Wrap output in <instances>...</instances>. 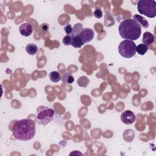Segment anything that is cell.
I'll return each mask as SVG.
<instances>
[{
  "label": "cell",
  "mask_w": 156,
  "mask_h": 156,
  "mask_svg": "<svg viewBox=\"0 0 156 156\" xmlns=\"http://www.w3.org/2000/svg\"><path fill=\"white\" fill-rule=\"evenodd\" d=\"M82 24H81L80 23L76 24L73 28V32L71 35L75 36L78 35L80 33V32L82 30Z\"/></svg>",
  "instance_id": "obj_17"
},
{
  "label": "cell",
  "mask_w": 156,
  "mask_h": 156,
  "mask_svg": "<svg viewBox=\"0 0 156 156\" xmlns=\"http://www.w3.org/2000/svg\"><path fill=\"white\" fill-rule=\"evenodd\" d=\"M26 51L29 55H33L37 54L38 51V47L36 44L33 43L28 44L26 47Z\"/></svg>",
  "instance_id": "obj_14"
},
{
  "label": "cell",
  "mask_w": 156,
  "mask_h": 156,
  "mask_svg": "<svg viewBox=\"0 0 156 156\" xmlns=\"http://www.w3.org/2000/svg\"><path fill=\"white\" fill-rule=\"evenodd\" d=\"M80 39L82 40V41L84 43L90 42L94 38V31L93 29L90 28H82V30L80 32V33L78 34Z\"/></svg>",
  "instance_id": "obj_6"
},
{
  "label": "cell",
  "mask_w": 156,
  "mask_h": 156,
  "mask_svg": "<svg viewBox=\"0 0 156 156\" xmlns=\"http://www.w3.org/2000/svg\"><path fill=\"white\" fill-rule=\"evenodd\" d=\"M35 124L29 119L17 120L12 127L14 137L21 141H28L33 138L35 135Z\"/></svg>",
  "instance_id": "obj_1"
},
{
  "label": "cell",
  "mask_w": 156,
  "mask_h": 156,
  "mask_svg": "<svg viewBox=\"0 0 156 156\" xmlns=\"http://www.w3.org/2000/svg\"><path fill=\"white\" fill-rule=\"evenodd\" d=\"M136 44L131 40H124L118 46L119 54L124 58H131L136 54Z\"/></svg>",
  "instance_id": "obj_5"
},
{
  "label": "cell",
  "mask_w": 156,
  "mask_h": 156,
  "mask_svg": "<svg viewBox=\"0 0 156 156\" xmlns=\"http://www.w3.org/2000/svg\"><path fill=\"white\" fill-rule=\"evenodd\" d=\"M85 43L82 41L78 35L75 36H72V41L71 45L74 48H81Z\"/></svg>",
  "instance_id": "obj_11"
},
{
  "label": "cell",
  "mask_w": 156,
  "mask_h": 156,
  "mask_svg": "<svg viewBox=\"0 0 156 156\" xmlns=\"http://www.w3.org/2000/svg\"><path fill=\"white\" fill-rule=\"evenodd\" d=\"M149 46L144 43H141L136 46V52L139 54L143 55L148 51Z\"/></svg>",
  "instance_id": "obj_13"
},
{
  "label": "cell",
  "mask_w": 156,
  "mask_h": 156,
  "mask_svg": "<svg viewBox=\"0 0 156 156\" xmlns=\"http://www.w3.org/2000/svg\"><path fill=\"white\" fill-rule=\"evenodd\" d=\"M55 112L53 109L41 105L37 108V119L38 124L47 125L53 119Z\"/></svg>",
  "instance_id": "obj_4"
},
{
  "label": "cell",
  "mask_w": 156,
  "mask_h": 156,
  "mask_svg": "<svg viewBox=\"0 0 156 156\" xmlns=\"http://www.w3.org/2000/svg\"><path fill=\"white\" fill-rule=\"evenodd\" d=\"M61 79L63 83H68V84H71L74 81V76L71 73H64L61 77Z\"/></svg>",
  "instance_id": "obj_12"
},
{
  "label": "cell",
  "mask_w": 156,
  "mask_h": 156,
  "mask_svg": "<svg viewBox=\"0 0 156 156\" xmlns=\"http://www.w3.org/2000/svg\"><path fill=\"white\" fill-rule=\"evenodd\" d=\"M65 31L67 35H71L73 32V27L70 24H67L64 27Z\"/></svg>",
  "instance_id": "obj_20"
},
{
  "label": "cell",
  "mask_w": 156,
  "mask_h": 156,
  "mask_svg": "<svg viewBox=\"0 0 156 156\" xmlns=\"http://www.w3.org/2000/svg\"><path fill=\"white\" fill-rule=\"evenodd\" d=\"M118 31L120 36L123 39L133 41L140 37L141 27L134 20L128 19L120 23Z\"/></svg>",
  "instance_id": "obj_2"
},
{
  "label": "cell",
  "mask_w": 156,
  "mask_h": 156,
  "mask_svg": "<svg viewBox=\"0 0 156 156\" xmlns=\"http://www.w3.org/2000/svg\"><path fill=\"white\" fill-rule=\"evenodd\" d=\"M138 12L148 18L156 16V2L154 0H140L137 4Z\"/></svg>",
  "instance_id": "obj_3"
},
{
  "label": "cell",
  "mask_w": 156,
  "mask_h": 156,
  "mask_svg": "<svg viewBox=\"0 0 156 156\" xmlns=\"http://www.w3.org/2000/svg\"><path fill=\"white\" fill-rule=\"evenodd\" d=\"M133 20H134L135 21H136L138 23V24L141 27L146 29L149 26V23L148 21L146 20L143 16L140 15H137V14L134 15L133 16Z\"/></svg>",
  "instance_id": "obj_9"
},
{
  "label": "cell",
  "mask_w": 156,
  "mask_h": 156,
  "mask_svg": "<svg viewBox=\"0 0 156 156\" xmlns=\"http://www.w3.org/2000/svg\"><path fill=\"white\" fill-rule=\"evenodd\" d=\"M135 115L131 110H125L121 115V120L126 124H132L135 122Z\"/></svg>",
  "instance_id": "obj_7"
},
{
  "label": "cell",
  "mask_w": 156,
  "mask_h": 156,
  "mask_svg": "<svg viewBox=\"0 0 156 156\" xmlns=\"http://www.w3.org/2000/svg\"><path fill=\"white\" fill-rule=\"evenodd\" d=\"M34 31L33 26L29 23H22L19 27V32L20 34L24 37L30 36Z\"/></svg>",
  "instance_id": "obj_8"
},
{
  "label": "cell",
  "mask_w": 156,
  "mask_h": 156,
  "mask_svg": "<svg viewBox=\"0 0 156 156\" xmlns=\"http://www.w3.org/2000/svg\"><path fill=\"white\" fill-rule=\"evenodd\" d=\"M49 78L51 82L56 83L58 82L61 80V76L60 74L55 71H53L49 73Z\"/></svg>",
  "instance_id": "obj_15"
},
{
  "label": "cell",
  "mask_w": 156,
  "mask_h": 156,
  "mask_svg": "<svg viewBox=\"0 0 156 156\" xmlns=\"http://www.w3.org/2000/svg\"><path fill=\"white\" fill-rule=\"evenodd\" d=\"M62 41L63 43L66 46L70 45L72 41V36L71 35H66L63 37Z\"/></svg>",
  "instance_id": "obj_18"
},
{
  "label": "cell",
  "mask_w": 156,
  "mask_h": 156,
  "mask_svg": "<svg viewBox=\"0 0 156 156\" xmlns=\"http://www.w3.org/2000/svg\"><path fill=\"white\" fill-rule=\"evenodd\" d=\"M154 41V36L152 34H151L149 32H146L143 34V39H142V42L144 44H146V45L149 46L153 43Z\"/></svg>",
  "instance_id": "obj_10"
},
{
  "label": "cell",
  "mask_w": 156,
  "mask_h": 156,
  "mask_svg": "<svg viewBox=\"0 0 156 156\" xmlns=\"http://www.w3.org/2000/svg\"><path fill=\"white\" fill-rule=\"evenodd\" d=\"M90 82V80L86 76H81L77 80V85L80 87H86Z\"/></svg>",
  "instance_id": "obj_16"
},
{
  "label": "cell",
  "mask_w": 156,
  "mask_h": 156,
  "mask_svg": "<svg viewBox=\"0 0 156 156\" xmlns=\"http://www.w3.org/2000/svg\"><path fill=\"white\" fill-rule=\"evenodd\" d=\"M93 15L97 18H101L102 17V15H103V13H102V11L101 10V8L98 7V8H96L95 10L93 12Z\"/></svg>",
  "instance_id": "obj_19"
}]
</instances>
